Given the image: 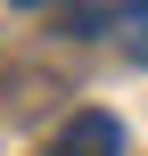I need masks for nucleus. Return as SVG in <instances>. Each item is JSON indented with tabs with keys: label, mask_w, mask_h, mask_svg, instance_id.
<instances>
[{
	"label": "nucleus",
	"mask_w": 148,
	"mask_h": 156,
	"mask_svg": "<svg viewBox=\"0 0 148 156\" xmlns=\"http://www.w3.org/2000/svg\"><path fill=\"white\" fill-rule=\"evenodd\" d=\"M49 156H124V123L107 107H82V115H66L49 132Z\"/></svg>",
	"instance_id": "obj_1"
},
{
	"label": "nucleus",
	"mask_w": 148,
	"mask_h": 156,
	"mask_svg": "<svg viewBox=\"0 0 148 156\" xmlns=\"http://www.w3.org/2000/svg\"><path fill=\"white\" fill-rule=\"evenodd\" d=\"M115 41H124V58H132V66H148V0L115 8Z\"/></svg>",
	"instance_id": "obj_2"
},
{
	"label": "nucleus",
	"mask_w": 148,
	"mask_h": 156,
	"mask_svg": "<svg viewBox=\"0 0 148 156\" xmlns=\"http://www.w3.org/2000/svg\"><path fill=\"white\" fill-rule=\"evenodd\" d=\"M8 8H49V0H8Z\"/></svg>",
	"instance_id": "obj_3"
}]
</instances>
